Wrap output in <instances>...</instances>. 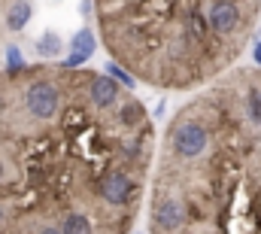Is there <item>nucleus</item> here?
<instances>
[{
    "label": "nucleus",
    "mask_w": 261,
    "mask_h": 234,
    "mask_svg": "<svg viewBox=\"0 0 261 234\" xmlns=\"http://www.w3.org/2000/svg\"><path fill=\"white\" fill-rule=\"evenodd\" d=\"M0 225H3V210H0Z\"/></svg>",
    "instance_id": "nucleus-12"
},
{
    "label": "nucleus",
    "mask_w": 261,
    "mask_h": 234,
    "mask_svg": "<svg viewBox=\"0 0 261 234\" xmlns=\"http://www.w3.org/2000/svg\"><path fill=\"white\" fill-rule=\"evenodd\" d=\"M37 234H61V228H58V225H43Z\"/></svg>",
    "instance_id": "nucleus-10"
},
{
    "label": "nucleus",
    "mask_w": 261,
    "mask_h": 234,
    "mask_svg": "<svg viewBox=\"0 0 261 234\" xmlns=\"http://www.w3.org/2000/svg\"><path fill=\"white\" fill-rule=\"evenodd\" d=\"M94 49H97V37H94L91 28H79V31L70 37V52H76V55H82V58H91Z\"/></svg>",
    "instance_id": "nucleus-6"
},
{
    "label": "nucleus",
    "mask_w": 261,
    "mask_h": 234,
    "mask_svg": "<svg viewBox=\"0 0 261 234\" xmlns=\"http://www.w3.org/2000/svg\"><path fill=\"white\" fill-rule=\"evenodd\" d=\"M61 234H97V222L85 210H70L61 216Z\"/></svg>",
    "instance_id": "nucleus-4"
},
{
    "label": "nucleus",
    "mask_w": 261,
    "mask_h": 234,
    "mask_svg": "<svg viewBox=\"0 0 261 234\" xmlns=\"http://www.w3.org/2000/svg\"><path fill=\"white\" fill-rule=\"evenodd\" d=\"M113 61L158 88H195L228 70L261 0H97Z\"/></svg>",
    "instance_id": "nucleus-1"
},
{
    "label": "nucleus",
    "mask_w": 261,
    "mask_h": 234,
    "mask_svg": "<svg viewBox=\"0 0 261 234\" xmlns=\"http://www.w3.org/2000/svg\"><path fill=\"white\" fill-rule=\"evenodd\" d=\"M103 73H110L113 79H119V85H122V88H128V91H134V88H137V76H134L130 70H125L122 64H116V61H110Z\"/></svg>",
    "instance_id": "nucleus-8"
},
{
    "label": "nucleus",
    "mask_w": 261,
    "mask_h": 234,
    "mask_svg": "<svg viewBox=\"0 0 261 234\" xmlns=\"http://www.w3.org/2000/svg\"><path fill=\"white\" fill-rule=\"evenodd\" d=\"M61 49H64V40H61L55 31H46V34L37 37V55H43V58H55V55H61Z\"/></svg>",
    "instance_id": "nucleus-7"
},
{
    "label": "nucleus",
    "mask_w": 261,
    "mask_h": 234,
    "mask_svg": "<svg viewBox=\"0 0 261 234\" xmlns=\"http://www.w3.org/2000/svg\"><path fill=\"white\" fill-rule=\"evenodd\" d=\"M122 101V88L110 73H91L88 79V104L94 110H113Z\"/></svg>",
    "instance_id": "nucleus-3"
},
{
    "label": "nucleus",
    "mask_w": 261,
    "mask_h": 234,
    "mask_svg": "<svg viewBox=\"0 0 261 234\" xmlns=\"http://www.w3.org/2000/svg\"><path fill=\"white\" fill-rule=\"evenodd\" d=\"M252 58H255V64H261V40L252 46Z\"/></svg>",
    "instance_id": "nucleus-11"
},
{
    "label": "nucleus",
    "mask_w": 261,
    "mask_h": 234,
    "mask_svg": "<svg viewBox=\"0 0 261 234\" xmlns=\"http://www.w3.org/2000/svg\"><path fill=\"white\" fill-rule=\"evenodd\" d=\"M6 70H9L12 76L24 70V58H21V49H18V46H9V49H6Z\"/></svg>",
    "instance_id": "nucleus-9"
},
{
    "label": "nucleus",
    "mask_w": 261,
    "mask_h": 234,
    "mask_svg": "<svg viewBox=\"0 0 261 234\" xmlns=\"http://www.w3.org/2000/svg\"><path fill=\"white\" fill-rule=\"evenodd\" d=\"M137 234H143V231H137Z\"/></svg>",
    "instance_id": "nucleus-13"
},
{
    "label": "nucleus",
    "mask_w": 261,
    "mask_h": 234,
    "mask_svg": "<svg viewBox=\"0 0 261 234\" xmlns=\"http://www.w3.org/2000/svg\"><path fill=\"white\" fill-rule=\"evenodd\" d=\"M61 104H64V95H61V88L52 79H34L24 88V110H28V116L37 119V122L55 119L58 110H61Z\"/></svg>",
    "instance_id": "nucleus-2"
},
{
    "label": "nucleus",
    "mask_w": 261,
    "mask_h": 234,
    "mask_svg": "<svg viewBox=\"0 0 261 234\" xmlns=\"http://www.w3.org/2000/svg\"><path fill=\"white\" fill-rule=\"evenodd\" d=\"M31 15H34L31 0H15V3L6 9V28H9V31H24L28 21H31Z\"/></svg>",
    "instance_id": "nucleus-5"
}]
</instances>
